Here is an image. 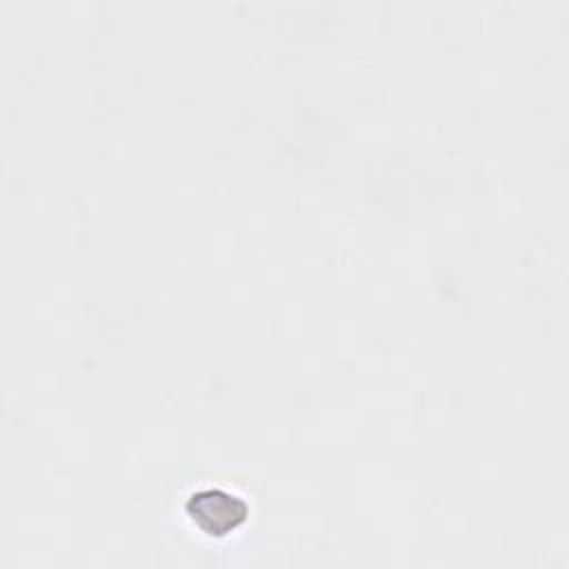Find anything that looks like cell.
<instances>
[{
	"label": "cell",
	"instance_id": "6da1fadb",
	"mask_svg": "<svg viewBox=\"0 0 569 569\" xmlns=\"http://www.w3.org/2000/svg\"><path fill=\"white\" fill-rule=\"evenodd\" d=\"M187 518L207 538H229L249 522V505L222 489L193 491L187 498Z\"/></svg>",
	"mask_w": 569,
	"mask_h": 569
}]
</instances>
